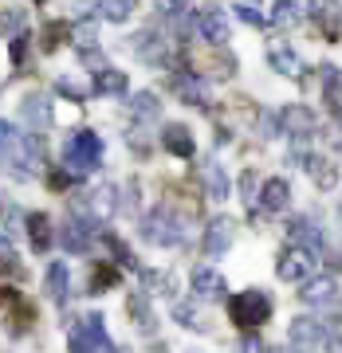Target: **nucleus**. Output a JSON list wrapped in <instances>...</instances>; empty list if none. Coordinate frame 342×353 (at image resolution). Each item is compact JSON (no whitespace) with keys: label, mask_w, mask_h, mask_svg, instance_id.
<instances>
[{"label":"nucleus","mask_w":342,"mask_h":353,"mask_svg":"<svg viewBox=\"0 0 342 353\" xmlns=\"http://www.w3.org/2000/svg\"><path fill=\"white\" fill-rule=\"evenodd\" d=\"M102 161V138L95 134V130H79V134H71L64 145V169L71 176H87L95 173Z\"/></svg>","instance_id":"1"},{"label":"nucleus","mask_w":342,"mask_h":353,"mask_svg":"<svg viewBox=\"0 0 342 353\" xmlns=\"http://www.w3.org/2000/svg\"><path fill=\"white\" fill-rule=\"evenodd\" d=\"M228 318L240 330H260L267 318H272V294L260 290V287L232 294V299H228Z\"/></svg>","instance_id":"2"},{"label":"nucleus","mask_w":342,"mask_h":353,"mask_svg":"<svg viewBox=\"0 0 342 353\" xmlns=\"http://www.w3.org/2000/svg\"><path fill=\"white\" fill-rule=\"evenodd\" d=\"M142 240L153 248H178V243H185V220L173 216L169 208H153L142 220Z\"/></svg>","instance_id":"3"},{"label":"nucleus","mask_w":342,"mask_h":353,"mask_svg":"<svg viewBox=\"0 0 342 353\" xmlns=\"http://www.w3.org/2000/svg\"><path fill=\"white\" fill-rule=\"evenodd\" d=\"M67 350L71 353H118L114 341L106 338V326H102V314L79 318L71 334H67Z\"/></svg>","instance_id":"4"},{"label":"nucleus","mask_w":342,"mask_h":353,"mask_svg":"<svg viewBox=\"0 0 342 353\" xmlns=\"http://www.w3.org/2000/svg\"><path fill=\"white\" fill-rule=\"evenodd\" d=\"M4 161H8V169H12L16 176H32L39 173V165H44V150H39V141L36 138H20L16 134L12 145H4Z\"/></svg>","instance_id":"5"},{"label":"nucleus","mask_w":342,"mask_h":353,"mask_svg":"<svg viewBox=\"0 0 342 353\" xmlns=\"http://www.w3.org/2000/svg\"><path fill=\"white\" fill-rule=\"evenodd\" d=\"M276 275L283 279V283H307V279L315 275V252H307L299 243L283 248V252H279V263H276Z\"/></svg>","instance_id":"6"},{"label":"nucleus","mask_w":342,"mask_h":353,"mask_svg":"<svg viewBox=\"0 0 342 353\" xmlns=\"http://www.w3.org/2000/svg\"><path fill=\"white\" fill-rule=\"evenodd\" d=\"M287 338L299 353H319L330 341V334H327V322H319V318H295Z\"/></svg>","instance_id":"7"},{"label":"nucleus","mask_w":342,"mask_h":353,"mask_svg":"<svg viewBox=\"0 0 342 353\" xmlns=\"http://www.w3.org/2000/svg\"><path fill=\"white\" fill-rule=\"evenodd\" d=\"M279 126H283V134L292 141H311L319 134V118L311 106H303V102H295V106H287V110L279 114Z\"/></svg>","instance_id":"8"},{"label":"nucleus","mask_w":342,"mask_h":353,"mask_svg":"<svg viewBox=\"0 0 342 353\" xmlns=\"http://www.w3.org/2000/svg\"><path fill=\"white\" fill-rule=\"evenodd\" d=\"M232 240H236V224L228 220V216H216V220H209V228H205V255H225L228 248H232Z\"/></svg>","instance_id":"9"},{"label":"nucleus","mask_w":342,"mask_h":353,"mask_svg":"<svg viewBox=\"0 0 342 353\" xmlns=\"http://www.w3.org/2000/svg\"><path fill=\"white\" fill-rule=\"evenodd\" d=\"M295 161H303V169L311 173V181H315L319 189H334L339 185V165H330L327 157H311V153L295 150Z\"/></svg>","instance_id":"10"},{"label":"nucleus","mask_w":342,"mask_h":353,"mask_svg":"<svg viewBox=\"0 0 342 353\" xmlns=\"http://www.w3.org/2000/svg\"><path fill=\"white\" fill-rule=\"evenodd\" d=\"M299 299H303L307 306H330V303H339V283L330 275L307 279V287L299 290Z\"/></svg>","instance_id":"11"},{"label":"nucleus","mask_w":342,"mask_h":353,"mask_svg":"<svg viewBox=\"0 0 342 353\" xmlns=\"http://www.w3.org/2000/svg\"><path fill=\"white\" fill-rule=\"evenodd\" d=\"M287 204H292V185L283 176H272V181L260 185V208L264 212H283Z\"/></svg>","instance_id":"12"},{"label":"nucleus","mask_w":342,"mask_h":353,"mask_svg":"<svg viewBox=\"0 0 342 353\" xmlns=\"http://www.w3.org/2000/svg\"><path fill=\"white\" fill-rule=\"evenodd\" d=\"M287 228H292V240L299 243V248H307V252H323V228H319L315 216H295Z\"/></svg>","instance_id":"13"},{"label":"nucleus","mask_w":342,"mask_h":353,"mask_svg":"<svg viewBox=\"0 0 342 353\" xmlns=\"http://www.w3.org/2000/svg\"><path fill=\"white\" fill-rule=\"evenodd\" d=\"M225 290V275L216 267H193V294L197 299H220Z\"/></svg>","instance_id":"14"},{"label":"nucleus","mask_w":342,"mask_h":353,"mask_svg":"<svg viewBox=\"0 0 342 353\" xmlns=\"http://www.w3.org/2000/svg\"><path fill=\"white\" fill-rule=\"evenodd\" d=\"M197 32H201L209 43H225V39H228L225 12H220V8H213V4H209V8H201V12H197Z\"/></svg>","instance_id":"15"},{"label":"nucleus","mask_w":342,"mask_h":353,"mask_svg":"<svg viewBox=\"0 0 342 353\" xmlns=\"http://www.w3.org/2000/svg\"><path fill=\"white\" fill-rule=\"evenodd\" d=\"M130 48H134V55H138L142 63H158V67L165 63V43H162V36H158V32H150V28L130 39Z\"/></svg>","instance_id":"16"},{"label":"nucleus","mask_w":342,"mask_h":353,"mask_svg":"<svg viewBox=\"0 0 342 353\" xmlns=\"http://www.w3.org/2000/svg\"><path fill=\"white\" fill-rule=\"evenodd\" d=\"M267 63L276 67L279 75H287V79H299V71H303V67H299V55H295L283 39H272V48H267Z\"/></svg>","instance_id":"17"},{"label":"nucleus","mask_w":342,"mask_h":353,"mask_svg":"<svg viewBox=\"0 0 342 353\" xmlns=\"http://www.w3.org/2000/svg\"><path fill=\"white\" fill-rule=\"evenodd\" d=\"M162 145L173 153V157H193V150H197L189 126H181V122H169V126L162 130Z\"/></svg>","instance_id":"18"},{"label":"nucleus","mask_w":342,"mask_h":353,"mask_svg":"<svg viewBox=\"0 0 342 353\" xmlns=\"http://www.w3.org/2000/svg\"><path fill=\"white\" fill-rule=\"evenodd\" d=\"M20 114H24L28 126H36V130L51 126V102L44 99V94H28V99L20 102Z\"/></svg>","instance_id":"19"},{"label":"nucleus","mask_w":342,"mask_h":353,"mask_svg":"<svg viewBox=\"0 0 342 353\" xmlns=\"http://www.w3.org/2000/svg\"><path fill=\"white\" fill-rule=\"evenodd\" d=\"M28 240H32V252H48L51 240H55V228H51V220L44 212H32L28 216Z\"/></svg>","instance_id":"20"},{"label":"nucleus","mask_w":342,"mask_h":353,"mask_svg":"<svg viewBox=\"0 0 342 353\" xmlns=\"http://www.w3.org/2000/svg\"><path fill=\"white\" fill-rule=\"evenodd\" d=\"M173 90H178L181 99L189 102V106H205V102H209V90H205V83H201L197 75H189V71L173 75Z\"/></svg>","instance_id":"21"},{"label":"nucleus","mask_w":342,"mask_h":353,"mask_svg":"<svg viewBox=\"0 0 342 353\" xmlns=\"http://www.w3.org/2000/svg\"><path fill=\"white\" fill-rule=\"evenodd\" d=\"M59 243H64L71 255H83L91 248V228H83L79 220H67V224L59 228Z\"/></svg>","instance_id":"22"},{"label":"nucleus","mask_w":342,"mask_h":353,"mask_svg":"<svg viewBox=\"0 0 342 353\" xmlns=\"http://www.w3.org/2000/svg\"><path fill=\"white\" fill-rule=\"evenodd\" d=\"M201 181H205V192H209L213 201H225L228 189H232V185H228V173H225V169H220L216 161L201 165Z\"/></svg>","instance_id":"23"},{"label":"nucleus","mask_w":342,"mask_h":353,"mask_svg":"<svg viewBox=\"0 0 342 353\" xmlns=\"http://www.w3.org/2000/svg\"><path fill=\"white\" fill-rule=\"evenodd\" d=\"M44 290H48V299L51 303H67V267L55 259V263L48 267V275H44Z\"/></svg>","instance_id":"24"},{"label":"nucleus","mask_w":342,"mask_h":353,"mask_svg":"<svg viewBox=\"0 0 342 353\" xmlns=\"http://www.w3.org/2000/svg\"><path fill=\"white\" fill-rule=\"evenodd\" d=\"M91 90H95V94H126V75L114 71V67H102V71H95Z\"/></svg>","instance_id":"25"},{"label":"nucleus","mask_w":342,"mask_h":353,"mask_svg":"<svg viewBox=\"0 0 342 353\" xmlns=\"http://www.w3.org/2000/svg\"><path fill=\"white\" fill-rule=\"evenodd\" d=\"M111 287H118V267L106 263V259H99V263H95V271H91L87 290H91V294H102V290H111Z\"/></svg>","instance_id":"26"},{"label":"nucleus","mask_w":342,"mask_h":353,"mask_svg":"<svg viewBox=\"0 0 342 353\" xmlns=\"http://www.w3.org/2000/svg\"><path fill=\"white\" fill-rule=\"evenodd\" d=\"M4 314H16L20 322L28 326V318H32V310L24 306V299H20V290L12 287H0V322H4Z\"/></svg>","instance_id":"27"},{"label":"nucleus","mask_w":342,"mask_h":353,"mask_svg":"<svg viewBox=\"0 0 342 353\" xmlns=\"http://www.w3.org/2000/svg\"><path fill=\"white\" fill-rule=\"evenodd\" d=\"M130 110H134V118H138V122H158V118H162V102H158V94L142 90V94H134Z\"/></svg>","instance_id":"28"},{"label":"nucleus","mask_w":342,"mask_h":353,"mask_svg":"<svg viewBox=\"0 0 342 353\" xmlns=\"http://www.w3.org/2000/svg\"><path fill=\"white\" fill-rule=\"evenodd\" d=\"M299 20H303L299 0H276V8H272V24L276 28H295Z\"/></svg>","instance_id":"29"},{"label":"nucleus","mask_w":342,"mask_h":353,"mask_svg":"<svg viewBox=\"0 0 342 353\" xmlns=\"http://www.w3.org/2000/svg\"><path fill=\"white\" fill-rule=\"evenodd\" d=\"M134 8H138V0H99V16H102V20H111V24L130 20Z\"/></svg>","instance_id":"30"},{"label":"nucleus","mask_w":342,"mask_h":353,"mask_svg":"<svg viewBox=\"0 0 342 353\" xmlns=\"http://www.w3.org/2000/svg\"><path fill=\"white\" fill-rule=\"evenodd\" d=\"M126 310H130V318H134L138 330H153V310H150V303H146V294H130Z\"/></svg>","instance_id":"31"},{"label":"nucleus","mask_w":342,"mask_h":353,"mask_svg":"<svg viewBox=\"0 0 342 353\" xmlns=\"http://www.w3.org/2000/svg\"><path fill=\"white\" fill-rule=\"evenodd\" d=\"M102 240H106V248H111V255L118 259V263H122V267H134V271H138V259H134V252H130L126 243L114 236V232H102Z\"/></svg>","instance_id":"32"},{"label":"nucleus","mask_w":342,"mask_h":353,"mask_svg":"<svg viewBox=\"0 0 342 353\" xmlns=\"http://www.w3.org/2000/svg\"><path fill=\"white\" fill-rule=\"evenodd\" d=\"M87 90H91V87H83V83H75L71 75L55 79V94H64V99H71V102H83V99H87Z\"/></svg>","instance_id":"33"},{"label":"nucleus","mask_w":342,"mask_h":353,"mask_svg":"<svg viewBox=\"0 0 342 353\" xmlns=\"http://www.w3.org/2000/svg\"><path fill=\"white\" fill-rule=\"evenodd\" d=\"M24 20H28L24 8H4V12H0V32H12V36H20V32H24Z\"/></svg>","instance_id":"34"},{"label":"nucleus","mask_w":342,"mask_h":353,"mask_svg":"<svg viewBox=\"0 0 342 353\" xmlns=\"http://www.w3.org/2000/svg\"><path fill=\"white\" fill-rule=\"evenodd\" d=\"M307 4H311V16H315L319 24H323V20L342 16V0H307Z\"/></svg>","instance_id":"35"},{"label":"nucleus","mask_w":342,"mask_h":353,"mask_svg":"<svg viewBox=\"0 0 342 353\" xmlns=\"http://www.w3.org/2000/svg\"><path fill=\"white\" fill-rule=\"evenodd\" d=\"M173 318H178L181 326H189V330H205V322L197 318V306L193 303H173Z\"/></svg>","instance_id":"36"},{"label":"nucleus","mask_w":342,"mask_h":353,"mask_svg":"<svg viewBox=\"0 0 342 353\" xmlns=\"http://www.w3.org/2000/svg\"><path fill=\"white\" fill-rule=\"evenodd\" d=\"M0 275H20V259L8 240H0Z\"/></svg>","instance_id":"37"},{"label":"nucleus","mask_w":342,"mask_h":353,"mask_svg":"<svg viewBox=\"0 0 342 353\" xmlns=\"http://www.w3.org/2000/svg\"><path fill=\"white\" fill-rule=\"evenodd\" d=\"M64 39H67V24H55V20H51V24L44 28V39H39V48H44V51H55L59 43H64Z\"/></svg>","instance_id":"38"},{"label":"nucleus","mask_w":342,"mask_h":353,"mask_svg":"<svg viewBox=\"0 0 342 353\" xmlns=\"http://www.w3.org/2000/svg\"><path fill=\"white\" fill-rule=\"evenodd\" d=\"M323 94H327V106H330V114H339V118H342V79H334V83H327V87H323Z\"/></svg>","instance_id":"39"},{"label":"nucleus","mask_w":342,"mask_h":353,"mask_svg":"<svg viewBox=\"0 0 342 353\" xmlns=\"http://www.w3.org/2000/svg\"><path fill=\"white\" fill-rule=\"evenodd\" d=\"M153 4H158V12H162L165 20H178V16H185V8H189L185 0H153Z\"/></svg>","instance_id":"40"},{"label":"nucleus","mask_w":342,"mask_h":353,"mask_svg":"<svg viewBox=\"0 0 342 353\" xmlns=\"http://www.w3.org/2000/svg\"><path fill=\"white\" fill-rule=\"evenodd\" d=\"M240 192H244V201H248V208L256 212V201H260V196H256V173H252V169H244V176H240Z\"/></svg>","instance_id":"41"},{"label":"nucleus","mask_w":342,"mask_h":353,"mask_svg":"<svg viewBox=\"0 0 342 353\" xmlns=\"http://www.w3.org/2000/svg\"><path fill=\"white\" fill-rule=\"evenodd\" d=\"M236 16H240L244 24L264 28V16H260V8H256V4H236Z\"/></svg>","instance_id":"42"},{"label":"nucleus","mask_w":342,"mask_h":353,"mask_svg":"<svg viewBox=\"0 0 342 353\" xmlns=\"http://www.w3.org/2000/svg\"><path fill=\"white\" fill-rule=\"evenodd\" d=\"M79 48H95L99 43V32H95V24H79Z\"/></svg>","instance_id":"43"},{"label":"nucleus","mask_w":342,"mask_h":353,"mask_svg":"<svg viewBox=\"0 0 342 353\" xmlns=\"http://www.w3.org/2000/svg\"><path fill=\"white\" fill-rule=\"evenodd\" d=\"M24 59H28V32H20L12 39V63H24Z\"/></svg>","instance_id":"44"},{"label":"nucleus","mask_w":342,"mask_h":353,"mask_svg":"<svg viewBox=\"0 0 342 353\" xmlns=\"http://www.w3.org/2000/svg\"><path fill=\"white\" fill-rule=\"evenodd\" d=\"M71 181H75V176L67 173V169H55V173H51V189H67Z\"/></svg>","instance_id":"45"},{"label":"nucleus","mask_w":342,"mask_h":353,"mask_svg":"<svg viewBox=\"0 0 342 353\" xmlns=\"http://www.w3.org/2000/svg\"><path fill=\"white\" fill-rule=\"evenodd\" d=\"M12 138H16V130L8 126L4 118H0V150H4V145H12Z\"/></svg>","instance_id":"46"},{"label":"nucleus","mask_w":342,"mask_h":353,"mask_svg":"<svg viewBox=\"0 0 342 353\" xmlns=\"http://www.w3.org/2000/svg\"><path fill=\"white\" fill-rule=\"evenodd\" d=\"M8 232H24V228H20V212H16V208H8Z\"/></svg>","instance_id":"47"},{"label":"nucleus","mask_w":342,"mask_h":353,"mask_svg":"<svg viewBox=\"0 0 342 353\" xmlns=\"http://www.w3.org/2000/svg\"><path fill=\"white\" fill-rule=\"evenodd\" d=\"M240 350H244V353H260L264 345H260V338H244V341H240Z\"/></svg>","instance_id":"48"},{"label":"nucleus","mask_w":342,"mask_h":353,"mask_svg":"<svg viewBox=\"0 0 342 353\" xmlns=\"http://www.w3.org/2000/svg\"><path fill=\"white\" fill-rule=\"evenodd\" d=\"M330 138H334V150L342 153V130H339V134H330Z\"/></svg>","instance_id":"49"},{"label":"nucleus","mask_w":342,"mask_h":353,"mask_svg":"<svg viewBox=\"0 0 342 353\" xmlns=\"http://www.w3.org/2000/svg\"><path fill=\"white\" fill-rule=\"evenodd\" d=\"M334 353H342V334H339V338H334Z\"/></svg>","instance_id":"50"},{"label":"nucleus","mask_w":342,"mask_h":353,"mask_svg":"<svg viewBox=\"0 0 342 353\" xmlns=\"http://www.w3.org/2000/svg\"><path fill=\"white\" fill-rule=\"evenodd\" d=\"M339 220H342V201H339Z\"/></svg>","instance_id":"51"}]
</instances>
